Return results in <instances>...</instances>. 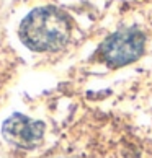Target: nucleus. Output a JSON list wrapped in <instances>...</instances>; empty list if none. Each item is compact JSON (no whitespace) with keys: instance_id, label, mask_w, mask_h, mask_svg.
<instances>
[{"instance_id":"nucleus-1","label":"nucleus","mask_w":152,"mask_h":158,"mask_svg":"<svg viewBox=\"0 0 152 158\" xmlns=\"http://www.w3.org/2000/svg\"><path fill=\"white\" fill-rule=\"evenodd\" d=\"M20 34L23 43L33 51H57L71 36V25L59 10L36 8L23 20Z\"/></svg>"},{"instance_id":"nucleus-2","label":"nucleus","mask_w":152,"mask_h":158,"mask_svg":"<svg viewBox=\"0 0 152 158\" xmlns=\"http://www.w3.org/2000/svg\"><path fill=\"white\" fill-rule=\"evenodd\" d=\"M144 51V36L136 30H123L111 34L100 48L103 60L110 67L128 65L141 57Z\"/></svg>"},{"instance_id":"nucleus-3","label":"nucleus","mask_w":152,"mask_h":158,"mask_svg":"<svg viewBox=\"0 0 152 158\" xmlns=\"http://www.w3.org/2000/svg\"><path fill=\"white\" fill-rule=\"evenodd\" d=\"M2 134L10 143L16 145V147L33 148L43 139L44 126L39 121H33L26 116L15 114L3 122Z\"/></svg>"}]
</instances>
